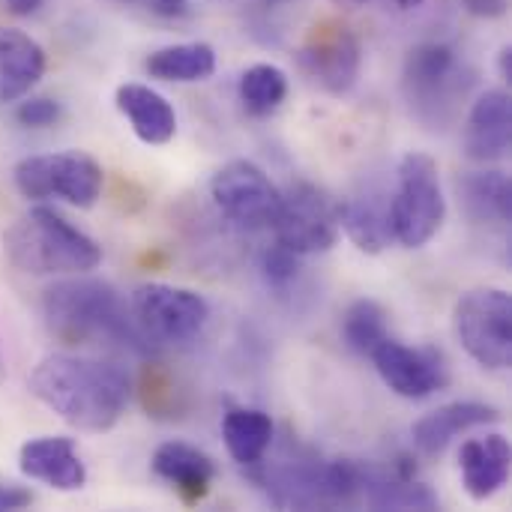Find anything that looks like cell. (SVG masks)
<instances>
[{"label": "cell", "mask_w": 512, "mask_h": 512, "mask_svg": "<svg viewBox=\"0 0 512 512\" xmlns=\"http://www.w3.org/2000/svg\"><path fill=\"white\" fill-rule=\"evenodd\" d=\"M30 393L78 432H108L129 405L132 381L117 363L51 354L33 369Z\"/></svg>", "instance_id": "6da1fadb"}, {"label": "cell", "mask_w": 512, "mask_h": 512, "mask_svg": "<svg viewBox=\"0 0 512 512\" xmlns=\"http://www.w3.org/2000/svg\"><path fill=\"white\" fill-rule=\"evenodd\" d=\"M42 321L69 348H108L150 354L153 342L135 327L126 300L99 279H66L45 291Z\"/></svg>", "instance_id": "7a4b0ae2"}, {"label": "cell", "mask_w": 512, "mask_h": 512, "mask_svg": "<svg viewBox=\"0 0 512 512\" xmlns=\"http://www.w3.org/2000/svg\"><path fill=\"white\" fill-rule=\"evenodd\" d=\"M12 267L30 276H81L99 267L102 249L51 207H33L3 234Z\"/></svg>", "instance_id": "3957f363"}, {"label": "cell", "mask_w": 512, "mask_h": 512, "mask_svg": "<svg viewBox=\"0 0 512 512\" xmlns=\"http://www.w3.org/2000/svg\"><path fill=\"white\" fill-rule=\"evenodd\" d=\"M477 75L468 69L456 48L444 42H423L408 51L402 87L411 111L426 126H444L459 111L462 99L471 93Z\"/></svg>", "instance_id": "277c9868"}, {"label": "cell", "mask_w": 512, "mask_h": 512, "mask_svg": "<svg viewBox=\"0 0 512 512\" xmlns=\"http://www.w3.org/2000/svg\"><path fill=\"white\" fill-rule=\"evenodd\" d=\"M393 240L405 249L426 246L447 219V198L438 177V162L426 153H408L396 171V192L390 195Z\"/></svg>", "instance_id": "5b68a950"}, {"label": "cell", "mask_w": 512, "mask_h": 512, "mask_svg": "<svg viewBox=\"0 0 512 512\" xmlns=\"http://www.w3.org/2000/svg\"><path fill=\"white\" fill-rule=\"evenodd\" d=\"M15 189L30 201L63 198L72 207H93L102 195V168L87 153H45L27 156L12 171Z\"/></svg>", "instance_id": "8992f818"}, {"label": "cell", "mask_w": 512, "mask_h": 512, "mask_svg": "<svg viewBox=\"0 0 512 512\" xmlns=\"http://www.w3.org/2000/svg\"><path fill=\"white\" fill-rule=\"evenodd\" d=\"M129 312L153 345H183L195 339L210 318V306L201 294L162 282L138 285L129 294Z\"/></svg>", "instance_id": "52a82bcc"}, {"label": "cell", "mask_w": 512, "mask_h": 512, "mask_svg": "<svg viewBox=\"0 0 512 512\" xmlns=\"http://www.w3.org/2000/svg\"><path fill=\"white\" fill-rule=\"evenodd\" d=\"M456 336L483 369L512 363V300L504 288L468 291L456 306Z\"/></svg>", "instance_id": "ba28073f"}, {"label": "cell", "mask_w": 512, "mask_h": 512, "mask_svg": "<svg viewBox=\"0 0 512 512\" xmlns=\"http://www.w3.org/2000/svg\"><path fill=\"white\" fill-rule=\"evenodd\" d=\"M276 243L297 255H318L336 246L339 228V201L315 183H294L279 198L273 219Z\"/></svg>", "instance_id": "9c48e42d"}, {"label": "cell", "mask_w": 512, "mask_h": 512, "mask_svg": "<svg viewBox=\"0 0 512 512\" xmlns=\"http://www.w3.org/2000/svg\"><path fill=\"white\" fill-rule=\"evenodd\" d=\"M210 195L225 219L252 231L273 225L282 198L270 177L246 159L222 165L210 180Z\"/></svg>", "instance_id": "30bf717a"}, {"label": "cell", "mask_w": 512, "mask_h": 512, "mask_svg": "<svg viewBox=\"0 0 512 512\" xmlns=\"http://www.w3.org/2000/svg\"><path fill=\"white\" fill-rule=\"evenodd\" d=\"M300 66L321 90L342 96L360 78L363 45L351 27L327 21L312 27L306 45L300 48Z\"/></svg>", "instance_id": "8fae6325"}, {"label": "cell", "mask_w": 512, "mask_h": 512, "mask_svg": "<svg viewBox=\"0 0 512 512\" xmlns=\"http://www.w3.org/2000/svg\"><path fill=\"white\" fill-rule=\"evenodd\" d=\"M369 357L381 381L402 399H429L447 387V366L435 351L411 348L387 336Z\"/></svg>", "instance_id": "7c38bea8"}, {"label": "cell", "mask_w": 512, "mask_h": 512, "mask_svg": "<svg viewBox=\"0 0 512 512\" xmlns=\"http://www.w3.org/2000/svg\"><path fill=\"white\" fill-rule=\"evenodd\" d=\"M18 468L27 480L45 483L57 492H78L87 483V468L72 444V438L48 435L27 441L18 453Z\"/></svg>", "instance_id": "4fadbf2b"}, {"label": "cell", "mask_w": 512, "mask_h": 512, "mask_svg": "<svg viewBox=\"0 0 512 512\" xmlns=\"http://www.w3.org/2000/svg\"><path fill=\"white\" fill-rule=\"evenodd\" d=\"M512 144V102L504 87L486 90L468 114L465 153L474 162H498L510 153Z\"/></svg>", "instance_id": "5bb4252c"}, {"label": "cell", "mask_w": 512, "mask_h": 512, "mask_svg": "<svg viewBox=\"0 0 512 512\" xmlns=\"http://www.w3.org/2000/svg\"><path fill=\"white\" fill-rule=\"evenodd\" d=\"M339 228L351 237V243L366 252L378 255L393 240V216H390V195L384 186L366 183L360 192L339 204Z\"/></svg>", "instance_id": "9a60e30c"}, {"label": "cell", "mask_w": 512, "mask_h": 512, "mask_svg": "<svg viewBox=\"0 0 512 512\" xmlns=\"http://www.w3.org/2000/svg\"><path fill=\"white\" fill-rule=\"evenodd\" d=\"M501 414L492 408V405H483V402H450L432 414H426L423 420L414 423L411 429V438H414V447L435 459V456H444V450L465 432L471 429H480V426H489V423H498Z\"/></svg>", "instance_id": "2e32d148"}, {"label": "cell", "mask_w": 512, "mask_h": 512, "mask_svg": "<svg viewBox=\"0 0 512 512\" xmlns=\"http://www.w3.org/2000/svg\"><path fill=\"white\" fill-rule=\"evenodd\" d=\"M510 441L504 435L471 438L459 450V471L465 492L474 501H489L510 480Z\"/></svg>", "instance_id": "e0dca14e"}, {"label": "cell", "mask_w": 512, "mask_h": 512, "mask_svg": "<svg viewBox=\"0 0 512 512\" xmlns=\"http://www.w3.org/2000/svg\"><path fill=\"white\" fill-rule=\"evenodd\" d=\"M153 471H156V477L171 483L180 492V498L189 504L201 501L216 480L213 459L207 453H201L198 447H189L183 441H165L162 447H156Z\"/></svg>", "instance_id": "ac0fdd59"}, {"label": "cell", "mask_w": 512, "mask_h": 512, "mask_svg": "<svg viewBox=\"0 0 512 512\" xmlns=\"http://www.w3.org/2000/svg\"><path fill=\"white\" fill-rule=\"evenodd\" d=\"M45 75V51L21 30L0 27V102L27 96Z\"/></svg>", "instance_id": "d6986e66"}, {"label": "cell", "mask_w": 512, "mask_h": 512, "mask_svg": "<svg viewBox=\"0 0 512 512\" xmlns=\"http://www.w3.org/2000/svg\"><path fill=\"white\" fill-rule=\"evenodd\" d=\"M117 111L132 123V132L144 144H168L177 132V114L171 102L147 84H120Z\"/></svg>", "instance_id": "ffe728a7"}, {"label": "cell", "mask_w": 512, "mask_h": 512, "mask_svg": "<svg viewBox=\"0 0 512 512\" xmlns=\"http://www.w3.org/2000/svg\"><path fill=\"white\" fill-rule=\"evenodd\" d=\"M465 213L483 225H507L512 219V183L504 171H471L459 180Z\"/></svg>", "instance_id": "44dd1931"}, {"label": "cell", "mask_w": 512, "mask_h": 512, "mask_svg": "<svg viewBox=\"0 0 512 512\" xmlns=\"http://www.w3.org/2000/svg\"><path fill=\"white\" fill-rule=\"evenodd\" d=\"M228 456L237 465H258L273 447V420L258 408H231L222 420Z\"/></svg>", "instance_id": "7402d4cb"}, {"label": "cell", "mask_w": 512, "mask_h": 512, "mask_svg": "<svg viewBox=\"0 0 512 512\" xmlns=\"http://www.w3.org/2000/svg\"><path fill=\"white\" fill-rule=\"evenodd\" d=\"M147 75L168 84H192L204 81L216 72V51L207 42H180L159 48L144 63Z\"/></svg>", "instance_id": "603a6c76"}, {"label": "cell", "mask_w": 512, "mask_h": 512, "mask_svg": "<svg viewBox=\"0 0 512 512\" xmlns=\"http://www.w3.org/2000/svg\"><path fill=\"white\" fill-rule=\"evenodd\" d=\"M363 501L372 510H438V495L414 477H405L402 471L387 477L381 471L366 468Z\"/></svg>", "instance_id": "cb8c5ba5"}, {"label": "cell", "mask_w": 512, "mask_h": 512, "mask_svg": "<svg viewBox=\"0 0 512 512\" xmlns=\"http://www.w3.org/2000/svg\"><path fill=\"white\" fill-rule=\"evenodd\" d=\"M288 96V75L273 63H255L240 75V99L249 114L264 117Z\"/></svg>", "instance_id": "d4e9b609"}, {"label": "cell", "mask_w": 512, "mask_h": 512, "mask_svg": "<svg viewBox=\"0 0 512 512\" xmlns=\"http://www.w3.org/2000/svg\"><path fill=\"white\" fill-rule=\"evenodd\" d=\"M342 333L351 351L369 357L390 333H387V315L375 300H357L342 321Z\"/></svg>", "instance_id": "484cf974"}, {"label": "cell", "mask_w": 512, "mask_h": 512, "mask_svg": "<svg viewBox=\"0 0 512 512\" xmlns=\"http://www.w3.org/2000/svg\"><path fill=\"white\" fill-rule=\"evenodd\" d=\"M297 273H300V255L285 249L282 243H276L273 249H267L261 255V276L270 288H276V291L288 288L297 279Z\"/></svg>", "instance_id": "4316f807"}, {"label": "cell", "mask_w": 512, "mask_h": 512, "mask_svg": "<svg viewBox=\"0 0 512 512\" xmlns=\"http://www.w3.org/2000/svg\"><path fill=\"white\" fill-rule=\"evenodd\" d=\"M15 117H18V123H24L30 129H45L60 120V105L48 96H30L18 105Z\"/></svg>", "instance_id": "83f0119b"}, {"label": "cell", "mask_w": 512, "mask_h": 512, "mask_svg": "<svg viewBox=\"0 0 512 512\" xmlns=\"http://www.w3.org/2000/svg\"><path fill=\"white\" fill-rule=\"evenodd\" d=\"M33 504V495L15 483H0V512L6 510H24Z\"/></svg>", "instance_id": "f1b7e54d"}, {"label": "cell", "mask_w": 512, "mask_h": 512, "mask_svg": "<svg viewBox=\"0 0 512 512\" xmlns=\"http://www.w3.org/2000/svg\"><path fill=\"white\" fill-rule=\"evenodd\" d=\"M462 6L477 18H501L510 9V0H462Z\"/></svg>", "instance_id": "f546056e"}, {"label": "cell", "mask_w": 512, "mask_h": 512, "mask_svg": "<svg viewBox=\"0 0 512 512\" xmlns=\"http://www.w3.org/2000/svg\"><path fill=\"white\" fill-rule=\"evenodd\" d=\"M153 12L159 15H168V18H177V15H186L189 12V0H147Z\"/></svg>", "instance_id": "4dcf8cb0"}, {"label": "cell", "mask_w": 512, "mask_h": 512, "mask_svg": "<svg viewBox=\"0 0 512 512\" xmlns=\"http://www.w3.org/2000/svg\"><path fill=\"white\" fill-rule=\"evenodd\" d=\"M3 3H6V9L15 12V15H33V12L42 6V0H3Z\"/></svg>", "instance_id": "1f68e13d"}, {"label": "cell", "mask_w": 512, "mask_h": 512, "mask_svg": "<svg viewBox=\"0 0 512 512\" xmlns=\"http://www.w3.org/2000/svg\"><path fill=\"white\" fill-rule=\"evenodd\" d=\"M501 75L510 81V75H512V51L510 48H504V51H501Z\"/></svg>", "instance_id": "d6a6232c"}, {"label": "cell", "mask_w": 512, "mask_h": 512, "mask_svg": "<svg viewBox=\"0 0 512 512\" xmlns=\"http://www.w3.org/2000/svg\"><path fill=\"white\" fill-rule=\"evenodd\" d=\"M399 9H417V6H423V0H393Z\"/></svg>", "instance_id": "836d02e7"}, {"label": "cell", "mask_w": 512, "mask_h": 512, "mask_svg": "<svg viewBox=\"0 0 512 512\" xmlns=\"http://www.w3.org/2000/svg\"><path fill=\"white\" fill-rule=\"evenodd\" d=\"M333 3L348 6V9H357V6H366V3H372V0H333Z\"/></svg>", "instance_id": "e575fe53"}, {"label": "cell", "mask_w": 512, "mask_h": 512, "mask_svg": "<svg viewBox=\"0 0 512 512\" xmlns=\"http://www.w3.org/2000/svg\"><path fill=\"white\" fill-rule=\"evenodd\" d=\"M6 378V366H3V357H0V381Z\"/></svg>", "instance_id": "d590c367"}]
</instances>
